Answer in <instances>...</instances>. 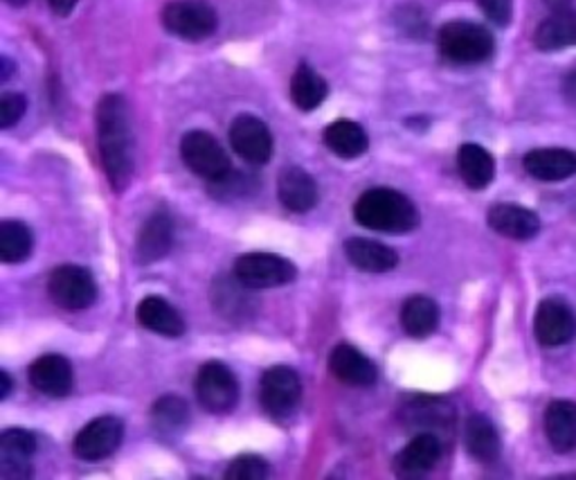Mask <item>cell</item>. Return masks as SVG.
I'll return each mask as SVG.
<instances>
[{
  "instance_id": "836d02e7",
  "label": "cell",
  "mask_w": 576,
  "mask_h": 480,
  "mask_svg": "<svg viewBox=\"0 0 576 480\" xmlns=\"http://www.w3.org/2000/svg\"><path fill=\"white\" fill-rule=\"evenodd\" d=\"M224 476L226 480H264L271 476V467L262 456L243 454L230 463Z\"/></svg>"
},
{
  "instance_id": "484cf974",
  "label": "cell",
  "mask_w": 576,
  "mask_h": 480,
  "mask_svg": "<svg viewBox=\"0 0 576 480\" xmlns=\"http://www.w3.org/2000/svg\"><path fill=\"white\" fill-rule=\"evenodd\" d=\"M464 444L466 452L484 465L495 463L500 456V435L487 416L476 413L468 418L464 429Z\"/></svg>"
},
{
  "instance_id": "d590c367",
  "label": "cell",
  "mask_w": 576,
  "mask_h": 480,
  "mask_svg": "<svg viewBox=\"0 0 576 480\" xmlns=\"http://www.w3.org/2000/svg\"><path fill=\"white\" fill-rule=\"evenodd\" d=\"M480 8L487 14V19L495 25H509L514 5L512 0H480Z\"/></svg>"
},
{
  "instance_id": "52a82bcc",
  "label": "cell",
  "mask_w": 576,
  "mask_h": 480,
  "mask_svg": "<svg viewBox=\"0 0 576 480\" xmlns=\"http://www.w3.org/2000/svg\"><path fill=\"white\" fill-rule=\"evenodd\" d=\"M163 25L178 39L203 41L212 37L219 19L205 0H173L163 10Z\"/></svg>"
},
{
  "instance_id": "9c48e42d",
  "label": "cell",
  "mask_w": 576,
  "mask_h": 480,
  "mask_svg": "<svg viewBox=\"0 0 576 480\" xmlns=\"http://www.w3.org/2000/svg\"><path fill=\"white\" fill-rule=\"evenodd\" d=\"M302 397V382L293 368L273 365L264 372L260 384V399L271 418H288Z\"/></svg>"
},
{
  "instance_id": "5bb4252c",
  "label": "cell",
  "mask_w": 576,
  "mask_h": 480,
  "mask_svg": "<svg viewBox=\"0 0 576 480\" xmlns=\"http://www.w3.org/2000/svg\"><path fill=\"white\" fill-rule=\"evenodd\" d=\"M29 384L48 397H65L75 388V370L61 355H44L29 365Z\"/></svg>"
},
{
  "instance_id": "d6a6232c",
  "label": "cell",
  "mask_w": 576,
  "mask_h": 480,
  "mask_svg": "<svg viewBox=\"0 0 576 480\" xmlns=\"http://www.w3.org/2000/svg\"><path fill=\"white\" fill-rule=\"evenodd\" d=\"M152 424L163 437L178 435L190 424V408L185 399L167 395L158 399L152 408Z\"/></svg>"
},
{
  "instance_id": "8992f818",
  "label": "cell",
  "mask_w": 576,
  "mask_h": 480,
  "mask_svg": "<svg viewBox=\"0 0 576 480\" xmlns=\"http://www.w3.org/2000/svg\"><path fill=\"white\" fill-rule=\"evenodd\" d=\"M180 158H183V163L194 171L196 177L209 183L224 181L226 177H230V171H232V163L228 154L207 131L185 133L183 141H180Z\"/></svg>"
},
{
  "instance_id": "8fae6325",
  "label": "cell",
  "mask_w": 576,
  "mask_h": 480,
  "mask_svg": "<svg viewBox=\"0 0 576 480\" xmlns=\"http://www.w3.org/2000/svg\"><path fill=\"white\" fill-rule=\"evenodd\" d=\"M533 334L540 346L561 348L576 336V314L559 298H548L538 304L533 319Z\"/></svg>"
},
{
  "instance_id": "ab89813d",
  "label": "cell",
  "mask_w": 576,
  "mask_h": 480,
  "mask_svg": "<svg viewBox=\"0 0 576 480\" xmlns=\"http://www.w3.org/2000/svg\"><path fill=\"white\" fill-rule=\"evenodd\" d=\"M545 3L556 12V10H567L572 8V0H545Z\"/></svg>"
},
{
  "instance_id": "7c38bea8",
  "label": "cell",
  "mask_w": 576,
  "mask_h": 480,
  "mask_svg": "<svg viewBox=\"0 0 576 480\" xmlns=\"http://www.w3.org/2000/svg\"><path fill=\"white\" fill-rule=\"evenodd\" d=\"M230 145L250 165H266L275 152L271 129L255 116H239L232 122Z\"/></svg>"
},
{
  "instance_id": "4fadbf2b",
  "label": "cell",
  "mask_w": 576,
  "mask_h": 480,
  "mask_svg": "<svg viewBox=\"0 0 576 480\" xmlns=\"http://www.w3.org/2000/svg\"><path fill=\"white\" fill-rule=\"evenodd\" d=\"M39 449L34 433L25 429H8L0 435V478L25 480L32 476V458Z\"/></svg>"
},
{
  "instance_id": "e575fe53",
  "label": "cell",
  "mask_w": 576,
  "mask_h": 480,
  "mask_svg": "<svg viewBox=\"0 0 576 480\" xmlns=\"http://www.w3.org/2000/svg\"><path fill=\"white\" fill-rule=\"evenodd\" d=\"M27 109V99L21 93H5L0 97V127L12 129Z\"/></svg>"
},
{
  "instance_id": "ba28073f",
  "label": "cell",
  "mask_w": 576,
  "mask_h": 480,
  "mask_svg": "<svg viewBox=\"0 0 576 480\" xmlns=\"http://www.w3.org/2000/svg\"><path fill=\"white\" fill-rule=\"evenodd\" d=\"M50 298L68 312H82L97 300L93 273L77 264H63L50 273Z\"/></svg>"
},
{
  "instance_id": "44dd1931",
  "label": "cell",
  "mask_w": 576,
  "mask_h": 480,
  "mask_svg": "<svg viewBox=\"0 0 576 480\" xmlns=\"http://www.w3.org/2000/svg\"><path fill=\"white\" fill-rule=\"evenodd\" d=\"M489 226L509 239H518V242H527L533 239L540 230V219L536 213L516 203H497L489 211Z\"/></svg>"
},
{
  "instance_id": "603a6c76",
  "label": "cell",
  "mask_w": 576,
  "mask_h": 480,
  "mask_svg": "<svg viewBox=\"0 0 576 480\" xmlns=\"http://www.w3.org/2000/svg\"><path fill=\"white\" fill-rule=\"evenodd\" d=\"M533 44L543 52H556L576 46V10H556L536 27Z\"/></svg>"
},
{
  "instance_id": "d6986e66",
  "label": "cell",
  "mask_w": 576,
  "mask_h": 480,
  "mask_svg": "<svg viewBox=\"0 0 576 480\" xmlns=\"http://www.w3.org/2000/svg\"><path fill=\"white\" fill-rule=\"evenodd\" d=\"M135 319L144 329L167 336V338H178L185 334L183 316H180V312L171 302H167L160 296L142 298L135 310Z\"/></svg>"
},
{
  "instance_id": "f35d334b",
  "label": "cell",
  "mask_w": 576,
  "mask_h": 480,
  "mask_svg": "<svg viewBox=\"0 0 576 480\" xmlns=\"http://www.w3.org/2000/svg\"><path fill=\"white\" fill-rule=\"evenodd\" d=\"M0 68H3V75H0V80L8 82L10 75H12V71H14V63L8 57H3V59H0Z\"/></svg>"
},
{
  "instance_id": "7402d4cb",
  "label": "cell",
  "mask_w": 576,
  "mask_h": 480,
  "mask_svg": "<svg viewBox=\"0 0 576 480\" xmlns=\"http://www.w3.org/2000/svg\"><path fill=\"white\" fill-rule=\"evenodd\" d=\"M545 435L556 454L576 449V404L554 399L545 410Z\"/></svg>"
},
{
  "instance_id": "9a60e30c",
  "label": "cell",
  "mask_w": 576,
  "mask_h": 480,
  "mask_svg": "<svg viewBox=\"0 0 576 480\" xmlns=\"http://www.w3.org/2000/svg\"><path fill=\"white\" fill-rule=\"evenodd\" d=\"M173 219L167 211L154 213L142 224L135 242V257L140 264H154L163 260L173 247Z\"/></svg>"
},
{
  "instance_id": "3957f363",
  "label": "cell",
  "mask_w": 576,
  "mask_h": 480,
  "mask_svg": "<svg viewBox=\"0 0 576 480\" xmlns=\"http://www.w3.org/2000/svg\"><path fill=\"white\" fill-rule=\"evenodd\" d=\"M440 52L455 63H482L493 50V34L471 21H451L440 29Z\"/></svg>"
},
{
  "instance_id": "60d3db41",
  "label": "cell",
  "mask_w": 576,
  "mask_h": 480,
  "mask_svg": "<svg viewBox=\"0 0 576 480\" xmlns=\"http://www.w3.org/2000/svg\"><path fill=\"white\" fill-rule=\"evenodd\" d=\"M5 3H10V5H14V8H21V5L27 3V0H5Z\"/></svg>"
},
{
  "instance_id": "7a4b0ae2",
  "label": "cell",
  "mask_w": 576,
  "mask_h": 480,
  "mask_svg": "<svg viewBox=\"0 0 576 480\" xmlns=\"http://www.w3.org/2000/svg\"><path fill=\"white\" fill-rule=\"evenodd\" d=\"M353 219L370 230L404 235L419 226V211L399 190L372 188L356 201Z\"/></svg>"
},
{
  "instance_id": "4316f807",
  "label": "cell",
  "mask_w": 576,
  "mask_h": 480,
  "mask_svg": "<svg viewBox=\"0 0 576 480\" xmlns=\"http://www.w3.org/2000/svg\"><path fill=\"white\" fill-rule=\"evenodd\" d=\"M324 145H327L340 158H358L370 147L365 129L353 120H336L324 129Z\"/></svg>"
},
{
  "instance_id": "30bf717a",
  "label": "cell",
  "mask_w": 576,
  "mask_h": 480,
  "mask_svg": "<svg viewBox=\"0 0 576 480\" xmlns=\"http://www.w3.org/2000/svg\"><path fill=\"white\" fill-rule=\"evenodd\" d=\"M122 437H124L122 420L113 416H101L88 422L77 433L72 449H75L77 458L95 463V460H104L108 456H113L122 444Z\"/></svg>"
},
{
  "instance_id": "6da1fadb",
  "label": "cell",
  "mask_w": 576,
  "mask_h": 480,
  "mask_svg": "<svg viewBox=\"0 0 576 480\" xmlns=\"http://www.w3.org/2000/svg\"><path fill=\"white\" fill-rule=\"evenodd\" d=\"M97 143L106 179L116 192L129 188L133 177V124L122 95H104L97 105Z\"/></svg>"
},
{
  "instance_id": "2e32d148",
  "label": "cell",
  "mask_w": 576,
  "mask_h": 480,
  "mask_svg": "<svg viewBox=\"0 0 576 480\" xmlns=\"http://www.w3.org/2000/svg\"><path fill=\"white\" fill-rule=\"evenodd\" d=\"M329 370L336 376L338 382L347 386H374L379 380V370L376 365L360 352L353 346H347V343H340V346L334 348L329 357Z\"/></svg>"
},
{
  "instance_id": "5b68a950",
  "label": "cell",
  "mask_w": 576,
  "mask_h": 480,
  "mask_svg": "<svg viewBox=\"0 0 576 480\" xmlns=\"http://www.w3.org/2000/svg\"><path fill=\"white\" fill-rule=\"evenodd\" d=\"M199 404L214 416H226L239 401V382L235 372L221 361H207L201 365L194 380Z\"/></svg>"
},
{
  "instance_id": "8d00e7d4",
  "label": "cell",
  "mask_w": 576,
  "mask_h": 480,
  "mask_svg": "<svg viewBox=\"0 0 576 480\" xmlns=\"http://www.w3.org/2000/svg\"><path fill=\"white\" fill-rule=\"evenodd\" d=\"M77 3H80V0H48L50 10L55 14H59V16H68L72 10L77 8Z\"/></svg>"
},
{
  "instance_id": "83f0119b",
  "label": "cell",
  "mask_w": 576,
  "mask_h": 480,
  "mask_svg": "<svg viewBox=\"0 0 576 480\" xmlns=\"http://www.w3.org/2000/svg\"><path fill=\"white\" fill-rule=\"evenodd\" d=\"M440 325V307L428 296H412L401 307V327L412 338H425Z\"/></svg>"
},
{
  "instance_id": "4dcf8cb0",
  "label": "cell",
  "mask_w": 576,
  "mask_h": 480,
  "mask_svg": "<svg viewBox=\"0 0 576 480\" xmlns=\"http://www.w3.org/2000/svg\"><path fill=\"white\" fill-rule=\"evenodd\" d=\"M327 82H324L311 65L302 63L291 77V99L300 111H315L327 99Z\"/></svg>"
},
{
  "instance_id": "1f68e13d",
  "label": "cell",
  "mask_w": 576,
  "mask_h": 480,
  "mask_svg": "<svg viewBox=\"0 0 576 480\" xmlns=\"http://www.w3.org/2000/svg\"><path fill=\"white\" fill-rule=\"evenodd\" d=\"M32 230L16 219L0 224V260L5 264H21L32 255Z\"/></svg>"
},
{
  "instance_id": "cb8c5ba5",
  "label": "cell",
  "mask_w": 576,
  "mask_h": 480,
  "mask_svg": "<svg viewBox=\"0 0 576 480\" xmlns=\"http://www.w3.org/2000/svg\"><path fill=\"white\" fill-rule=\"evenodd\" d=\"M347 260L365 273H387L399 266V255H396L389 247L374 242V239L363 237H351L345 244Z\"/></svg>"
},
{
  "instance_id": "f1b7e54d",
  "label": "cell",
  "mask_w": 576,
  "mask_h": 480,
  "mask_svg": "<svg viewBox=\"0 0 576 480\" xmlns=\"http://www.w3.org/2000/svg\"><path fill=\"white\" fill-rule=\"evenodd\" d=\"M248 289L245 285H241L237 278L235 280H219L214 283V310L224 314V319L228 321H241V319H250L252 314H255V310H252V298L248 296Z\"/></svg>"
},
{
  "instance_id": "f546056e",
  "label": "cell",
  "mask_w": 576,
  "mask_h": 480,
  "mask_svg": "<svg viewBox=\"0 0 576 480\" xmlns=\"http://www.w3.org/2000/svg\"><path fill=\"white\" fill-rule=\"evenodd\" d=\"M453 420H455L453 408L448 404H444L442 399L419 397L410 406L404 408V422L408 427L432 431V433H435V429L451 427Z\"/></svg>"
},
{
  "instance_id": "74e56055",
  "label": "cell",
  "mask_w": 576,
  "mask_h": 480,
  "mask_svg": "<svg viewBox=\"0 0 576 480\" xmlns=\"http://www.w3.org/2000/svg\"><path fill=\"white\" fill-rule=\"evenodd\" d=\"M0 380H3V388H0V399H8L12 393V380H10V372L3 370L0 372Z\"/></svg>"
},
{
  "instance_id": "e0dca14e",
  "label": "cell",
  "mask_w": 576,
  "mask_h": 480,
  "mask_svg": "<svg viewBox=\"0 0 576 480\" xmlns=\"http://www.w3.org/2000/svg\"><path fill=\"white\" fill-rule=\"evenodd\" d=\"M277 196L291 213H309L317 205V183L302 167H286L277 179Z\"/></svg>"
},
{
  "instance_id": "277c9868",
  "label": "cell",
  "mask_w": 576,
  "mask_h": 480,
  "mask_svg": "<svg viewBox=\"0 0 576 480\" xmlns=\"http://www.w3.org/2000/svg\"><path fill=\"white\" fill-rule=\"evenodd\" d=\"M235 278L252 291L291 285L298 268L291 260L275 253H245L235 262Z\"/></svg>"
},
{
  "instance_id": "ffe728a7",
  "label": "cell",
  "mask_w": 576,
  "mask_h": 480,
  "mask_svg": "<svg viewBox=\"0 0 576 480\" xmlns=\"http://www.w3.org/2000/svg\"><path fill=\"white\" fill-rule=\"evenodd\" d=\"M523 167L529 177L538 181L556 183V181H565L576 175V154L569 149H559V147L533 149L525 156Z\"/></svg>"
},
{
  "instance_id": "d4e9b609",
  "label": "cell",
  "mask_w": 576,
  "mask_h": 480,
  "mask_svg": "<svg viewBox=\"0 0 576 480\" xmlns=\"http://www.w3.org/2000/svg\"><path fill=\"white\" fill-rule=\"evenodd\" d=\"M457 167L461 181L471 190H484L491 185L495 177V160L493 156L473 143H466L457 152Z\"/></svg>"
},
{
  "instance_id": "ac0fdd59",
  "label": "cell",
  "mask_w": 576,
  "mask_h": 480,
  "mask_svg": "<svg viewBox=\"0 0 576 480\" xmlns=\"http://www.w3.org/2000/svg\"><path fill=\"white\" fill-rule=\"evenodd\" d=\"M442 458V440L437 433L423 431L415 435L406 449L394 458V469L401 476H421L430 469H435Z\"/></svg>"
}]
</instances>
